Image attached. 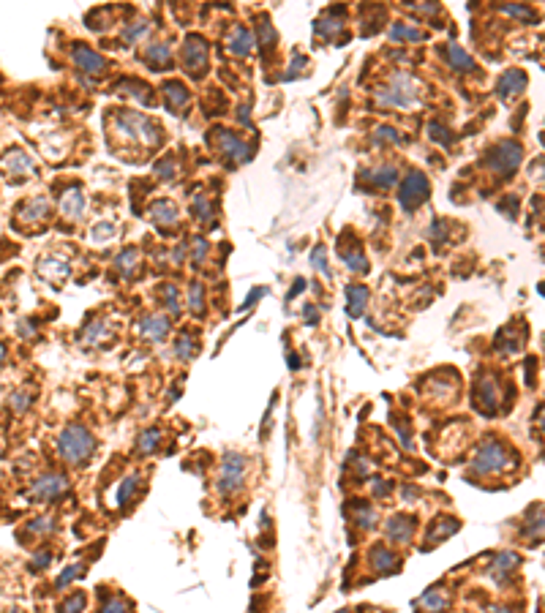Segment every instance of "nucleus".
I'll return each instance as SVG.
<instances>
[{
    "label": "nucleus",
    "mask_w": 545,
    "mask_h": 613,
    "mask_svg": "<svg viewBox=\"0 0 545 613\" xmlns=\"http://www.w3.org/2000/svg\"><path fill=\"white\" fill-rule=\"evenodd\" d=\"M420 605L425 608V611H431V613H442L445 608H447V594L445 592H439V589H431L423 600H420Z\"/></svg>",
    "instance_id": "25"
},
{
    "label": "nucleus",
    "mask_w": 545,
    "mask_h": 613,
    "mask_svg": "<svg viewBox=\"0 0 545 613\" xmlns=\"http://www.w3.org/2000/svg\"><path fill=\"white\" fill-rule=\"evenodd\" d=\"M313 265H316L319 270L327 273V265H324V248H316V251H313Z\"/></svg>",
    "instance_id": "49"
},
{
    "label": "nucleus",
    "mask_w": 545,
    "mask_h": 613,
    "mask_svg": "<svg viewBox=\"0 0 545 613\" xmlns=\"http://www.w3.org/2000/svg\"><path fill=\"white\" fill-rule=\"evenodd\" d=\"M183 60L194 77H202L208 69V44L202 36H188L183 47Z\"/></svg>",
    "instance_id": "8"
},
{
    "label": "nucleus",
    "mask_w": 545,
    "mask_h": 613,
    "mask_svg": "<svg viewBox=\"0 0 545 613\" xmlns=\"http://www.w3.org/2000/svg\"><path fill=\"white\" fill-rule=\"evenodd\" d=\"M66 491H69V480H66L63 474H55V471L41 474V477L33 480V485H30V496H33V499H41V502L60 499Z\"/></svg>",
    "instance_id": "6"
},
{
    "label": "nucleus",
    "mask_w": 545,
    "mask_h": 613,
    "mask_svg": "<svg viewBox=\"0 0 545 613\" xmlns=\"http://www.w3.org/2000/svg\"><path fill=\"white\" fill-rule=\"evenodd\" d=\"M101 613H131V608H129L126 600H120V597H109V600L104 603Z\"/></svg>",
    "instance_id": "37"
},
{
    "label": "nucleus",
    "mask_w": 545,
    "mask_h": 613,
    "mask_svg": "<svg viewBox=\"0 0 545 613\" xmlns=\"http://www.w3.org/2000/svg\"><path fill=\"white\" fill-rule=\"evenodd\" d=\"M140 488V474H129L126 480H123V485H120V491H118V504H126L131 496H134V491Z\"/></svg>",
    "instance_id": "30"
},
{
    "label": "nucleus",
    "mask_w": 545,
    "mask_h": 613,
    "mask_svg": "<svg viewBox=\"0 0 545 613\" xmlns=\"http://www.w3.org/2000/svg\"><path fill=\"white\" fill-rule=\"evenodd\" d=\"M540 425H543V431H545V412H543V417H540Z\"/></svg>",
    "instance_id": "53"
},
{
    "label": "nucleus",
    "mask_w": 545,
    "mask_h": 613,
    "mask_svg": "<svg viewBox=\"0 0 545 613\" xmlns=\"http://www.w3.org/2000/svg\"><path fill=\"white\" fill-rule=\"evenodd\" d=\"M33 535H47V532H52L55 529V518L52 515H41V518H36V521H30V526H27Z\"/></svg>",
    "instance_id": "36"
},
{
    "label": "nucleus",
    "mask_w": 545,
    "mask_h": 613,
    "mask_svg": "<svg viewBox=\"0 0 545 613\" xmlns=\"http://www.w3.org/2000/svg\"><path fill=\"white\" fill-rule=\"evenodd\" d=\"M474 406L480 412H485V414H493L496 412V406H499V390H496L493 379L482 377L480 382L474 384Z\"/></svg>",
    "instance_id": "10"
},
{
    "label": "nucleus",
    "mask_w": 545,
    "mask_h": 613,
    "mask_svg": "<svg viewBox=\"0 0 545 613\" xmlns=\"http://www.w3.org/2000/svg\"><path fill=\"white\" fill-rule=\"evenodd\" d=\"M447 60H450V66H453V69H458V71H469V69H474L471 58H469L461 47H450V49H447Z\"/></svg>",
    "instance_id": "27"
},
{
    "label": "nucleus",
    "mask_w": 545,
    "mask_h": 613,
    "mask_svg": "<svg viewBox=\"0 0 545 613\" xmlns=\"http://www.w3.org/2000/svg\"><path fill=\"white\" fill-rule=\"evenodd\" d=\"M153 221H156V224L172 227V224L177 221V208H175L169 199H158L156 205H153Z\"/></svg>",
    "instance_id": "21"
},
{
    "label": "nucleus",
    "mask_w": 545,
    "mask_h": 613,
    "mask_svg": "<svg viewBox=\"0 0 545 613\" xmlns=\"http://www.w3.org/2000/svg\"><path fill=\"white\" fill-rule=\"evenodd\" d=\"M140 330H142V335H148L151 341H161V338L166 335V330H169V322H166V316L153 313V316H145V319L140 322Z\"/></svg>",
    "instance_id": "16"
},
{
    "label": "nucleus",
    "mask_w": 545,
    "mask_h": 613,
    "mask_svg": "<svg viewBox=\"0 0 545 613\" xmlns=\"http://www.w3.org/2000/svg\"><path fill=\"white\" fill-rule=\"evenodd\" d=\"M245 471H248V460L240 453H230L224 463H221V474H219V491L221 493H232L243 485L245 480Z\"/></svg>",
    "instance_id": "4"
},
{
    "label": "nucleus",
    "mask_w": 545,
    "mask_h": 613,
    "mask_svg": "<svg viewBox=\"0 0 545 613\" xmlns=\"http://www.w3.org/2000/svg\"><path fill=\"white\" fill-rule=\"evenodd\" d=\"M377 134H379V137H377L379 142H382V140H385V142H401V137H398V134H395L392 129H379Z\"/></svg>",
    "instance_id": "48"
},
{
    "label": "nucleus",
    "mask_w": 545,
    "mask_h": 613,
    "mask_svg": "<svg viewBox=\"0 0 545 613\" xmlns=\"http://www.w3.org/2000/svg\"><path fill=\"white\" fill-rule=\"evenodd\" d=\"M5 613H22V611H5Z\"/></svg>",
    "instance_id": "54"
},
{
    "label": "nucleus",
    "mask_w": 545,
    "mask_h": 613,
    "mask_svg": "<svg viewBox=\"0 0 545 613\" xmlns=\"http://www.w3.org/2000/svg\"><path fill=\"white\" fill-rule=\"evenodd\" d=\"M158 445H161V431H158V428H148L145 434H140V442H137V447H140V453H142V456L153 453Z\"/></svg>",
    "instance_id": "26"
},
{
    "label": "nucleus",
    "mask_w": 545,
    "mask_h": 613,
    "mask_svg": "<svg viewBox=\"0 0 545 613\" xmlns=\"http://www.w3.org/2000/svg\"><path fill=\"white\" fill-rule=\"evenodd\" d=\"M79 575H82V567H79V564H71V567H66V572L58 578V583H55V586H58V589H63L69 581H74V578H79Z\"/></svg>",
    "instance_id": "41"
},
{
    "label": "nucleus",
    "mask_w": 545,
    "mask_h": 613,
    "mask_svg": "<svg viewBox=\"0 0 545 613\" xmlns=\"http://www.w3.org/2000/svg\"><path fill=\"white\" fill-rule=\"evenodd\" d=\"M5 357H8V352H5V346H3V344H0V366H3V363H5Z\"/></svg>",
    "instance_id": "52"
},
{
    "label": "nucleus",
    "mask_w": 545,
    "mask_h": 613,
    "mask_svg": "<svg viewBox=\"0 0 545 613\" xmlns=\"http://www.w3.org/2000/svg\"><path fill=\"white\" fill-rule=\"evenodd\" d=\"M346 298H349V313L352 316H360L363 313V308H366V300H368V292H366V287H349L346 289Z\"/></svg>",
    "instance_id": "24"
},
{
    "label": "nucleus",
    "mask_w": 545,
    "mask_h": 613,
    "mask_svg": "<svg viewBox=\"0 0 545 613\" xmlns=\"http://www.w3.org/2000/svg\"><path fill=\"white\" fill-rule=\"evenodd\" d=\"M513 466V456H510V450L502 445V442H485L480 450H477V456L471 460V471L474 474H499V471H504V469H510Z\"/></svg>",
    "instance_id": "2"
},
{
    "label": "nucleus",
    "mask_w": 545,
    "mask_h": 613,
    "mask_svg": "<svg viewBox=\"0 0 545 613\" xmlns=\"http://www.w3.org/2000/svg\"><path fill=\"white\" fill-rule=\"evenodd\" d=\"M205 245H208L205 240H197V262H202V259H205Z\"/></svg>",
    "instance_id": "51"
},
{
    "label": "nucleus",
    "mask_w": 545,
    "mask_h": 613,
    "mask_svg": "<svg viewBox=\"0 0 545 613\" xmlns=\"http://www.w3.org/2000/svg\"><path fill=\"white\" fill-rule=\"evenodd\" d=\"M390 33H392V38H406V41H423V38H425L420 30H412V27H406L403 22H395Z\"/></svg>",
    "instance_id": "32"
},
{
    "label": "nucleus",
    "mask_w": 545,
    "mask_h": 613,
    "mask_svg": "<svg viewBox=\"0 0 545 613\" xmlns=\"http://www.w3.org/2000/svg\"><path fill=\"white\" fill-rule=\"evenodd\" d=\"M33 401V395H27V392H16V395H11V406L16 409V412H22V409H27V403Z\"/></svg>",
    "instance_id": "43"
},
{
    "label": "nucleus",
    "mask_w": 545,
    "mask_h": 613,
    "mask_svg": "<svg viewBox=\"0 0 545 613\" xmlns=\"http://www.w3.org/2000/svg\"><path fill=\"white\" fill-rule=\"evenodd\" d=\"M158 175H164L166 180H172V175H175V164H172V161L161 164V166H158Z\"/></svg>",
    "instance_id": "50"
},
{
    "label": "nucleus",
    "mask_w": 545,
    "mask_h": 613,
    "mask_svg": "<svg viewBox=\"0 0 545 613\" xmlns=\"http://www.w3.org/2000/svg\"><path fill=\"white\" fill-rule=\"evenodd\" d=\"M521 164V145L515 142H499L491 153H488V166L499 175H510L515 172V166Z\"/></svg>",
    "instance_id": "7"
},
{
    "label": "nucleus",
    "mask_w": 545,
    "mask_h": 613,
    "mask_svg": "<svg viewBox=\"0 0 545 613\" xmlns=\"http://www.w3.org/2000/svg\"><path fill=\"white\" fill-rule=\"evenodd\" d=\"M74 66H77L79 71H85V74H101L107 69V60L98 52H93L90 47L77 44L74 47Z\"/></svg>",
    "instance_id": "11"
},
{
    "label": "nucleus",
    "mask_w": 545,
    "mask_h": 613,
    "mask_svg": "<svg viewBox=\"0 0 545 613\" xmlns=\"http://www.w3.org/2000/svg\"><path fill=\"white\" fill-rule=\"evenodd\" d=\"M85 594L82 592H77V594H71L66 603H60V608H58V613H82L85 611Z\"/></svg>",
    "instance_id": "33"
},
{
    "label": "nucleus",
    "mask_w": 545,
    "mask_h": 613,
    "mask_svg": "<svg viewBox=\"0 0 545 613\" xmlns=\"http://www.w3.org/2000/svg\"><path fill=\"white\" fill-rule=\"evenodd\" d=\"M377 186H382V188H388L395 183V177H398V172H395V166H382V169H374V172H366Z\"/></svg>",
    "instance_id": "29"
},
{
    "label": "nucleus",
    "mask_w": 545,
    "mask_h": 613,
    "mask_svg": "<svg viewBox=\"0 0 545 613\" xmlns=\"http://www.w3.org/2000/svg\"><path fill=\"white\" fill-rule=\"evenodd\" d=\"M47 564H49V550H41V553H38V556L30 561V567H33V570H44Z\"/></svg>",
    "instance_id": "47"
},
{
    "label": "nucleus",
    "mask_w": 545,
    "mask_h": 613,
    "mask_svg": "<svg viewBox=\"0 0 545 613\" xmlns=\"http://www.w3.org/2000/svg\"><path fill=\"white\" fill-rule=\"evenodd\" d=\"M145 60H148V63H151L156 71H161V66L169 60V47H164V44H153V47H148Z\"/></svg>",
    "instance_id": "28"
},
{
    "label": "nucleus",
    "mask_w": 545,
    "mask_h": 613,
    "mask_svg": "<svg viewBox=\"0 0 545 613\" xmlns=\"http://www.w3.org/2000/svg\"><path fill=\"white\" fill-rule=\"evenodd\" d=\"M0 450H3V447H0Z\"/></svg>",
    "instance_id": "55"
},
{
    "label": "nucleus",
    "mask_w": 545,
    "mask_h": 613,
    "mask_svg": "<svg viewBox=\"0 0 545 613\" xmlns=\"http://www.w3.org/2000/svg\"><path fill=\"white\" fill-rule=\"evenodd\" d=\"M374 521H377V513H374V510H360V513H357V524H360V526L371 529Z\"/></svg>",
    "instance_id": "44"
},
{
    "label": "nucleus",
    "mask_w": 545,
    "mask_h": 613,
    "mask_svg": "<svg viewBox=\"0 0 545 613\" xmlns=\"http://www.w3.org/2000/svg\"><path fill=\"white\" fill-rule=\"evenodd\" d=\"M164 96H166L172 112H180V109L188 104V90H186L180 82H166V85H164Z\"/></svg>",
    "instance_id": "20"
},
{
    "label": "nucleus",
    "mask_w": 545,
    "mask_h": 613,
    "mask_svg": "<svg viewBox=\"0 0 545 613\" xmlns=\"http://www.w3.org/2000/svg\"><path fill=\"white\" fill-rule=\"evenodd\" d=\"M96 450V439L85 425H69L58 436V453L63 456L66 463H85Z\"/></svg>",
    "instance_id": "1"
},
{
    "label": "nucleus",
    "mask_w": 545,
    "mask_h": 613,
    "mask_svg": "<svg viewBox=\"0 0 545 613\" xmlns=\"http://www.w3.org/2000/svg\"><path fill=\"white\" fill-rule=\"evenodd\" d=\"M371 564H374V570H379V572H392V570L398 567V556H395L390 548L377 545V548L371 550Z\"/></svg>",
    "instance_id": "19"
},
{
    "label": "nucleus",
    "mask_w": 545,
    "mask_h": 613,
    "mask_svg": "<svg viewBox=\"0 0 545 613\" xmlns=\"http://www.w3.org/2000/svg\"><path fill=\"white\" fill-rule=\"evenodd\" d=\"M38 273H41V276H47L49 281H60V278H66V276H69V265H66V262H60V259H44V262L38 265Z\"/></svg>",
    "instance_id": "22"
},
{
    "label": "nucleus",
    "mask_w": 545,
    "mask_h": 613,
    "mask_svg": "<svg viewBox=\"0 0 545 613\" xmlns=\"http://www.w3.org/2000/svg\"><path fill=\"white\" fill-rule=\"evenodd\" d=\"M145 33H148V25H145V22H137V25H134V27H129L123 36H126L129 41H134V38H140V36H145Z\"/></svg>",
    "instance_id": "46"
},
{
    "label": "nucleus",
    "mask_w": 545,
    "mask_h": 613,
    "mask_svg": "<svg viewBox=\"0 0 545 613\" xmlns=\"http://www.w3.org/2000/svg\"><path fill=\"white\" fill-rule=\"evenodd\" d=\"M188 306L194 308L197 313L205 308V300H202V287H199V284H194V287H191V292H188Z\"/></svg>",
    "instance_id": "40"
},
{
    "label": "nucleus",
    "mask_w": 545,
    "mask_h": 613,
    "mask_svg": "<svg viewBox=\"0 0 545 613\" xmlns=\"http://www.w3.org/2000/svg\"><path fill=\"white\" fill-rule=\"evenodd\" d=\"M164 300H166V308H169L172 313L180 311V306H177V289H175V287H169V284L164 287Z\"/></svg>",
    "instance_id": "42"
},
{
    "label": "nucleus",
    "mask_w": 545,
    "mask_h": 613,
    "mask_svg": "<svg viewBox=\"0 0 545 613\" xmlns=\"http://www.w3.org/2000/svg\"><path fill=\"white\" fill-rule=\"evenodd\" d=\"M341 256H344V262H346L352 270H360V273H366V270H368L366 256H360V254H341Z\"/></svg>",
    "instance_id": "39"
},
{
    "label": "nucleus",
    "mask_w": 545,
    "mask_h": 613,
    "mask_svg": "<svg viewBox=\"0 0 545 613\" xmlns=\"http://www.w3.org/2000/svg\"><path fill=\"white\" fill-rule=\"evenodd\" d=\"M5 169H8V175L14 180H22V175H30L33 172V161L22 153V151H14V153H8V158H5Z\"/></svg>",
    "instance_id": "15"
},
{
    "label": "nucleus",
    "mask_w": 545,
    "mask_h": 613,
    "mask_svg": "<svg viewBox=\"0 0 545 613\" xmlns=\"http://www.w3.org/2000/svg\"><path fill=\"white\" fill-rule=\"evenodd\" d=\"M414 98H417V90H414L409 74H395L392 82L379 93L382 104H395V107H409V104H414Z\"/></svg>",
    "instance_id": "5"
},
{
    "label": "nucleus",
    "mask_w": 545,
    "mask_h": 613,
    "mask_svg": "<svg viewBox=\"0 0 545 613\" xmlns=\"http://www.w3.org/2000/svg\"><path fill=\"white\" fill-rule=\"evenodd\" d=\"M425 197H428V180L420 172H412L403 180V186H401V205H403V210H414Z\"/></svg>",
    "instance_id": "9"
},
{
    "label": "nucleus",
    "mask_w": 545,
    "mask_h": 613,
    "mask_svg": "<svg viewBox=\"0 0 545 613\" xmlns=\"http://www.w3.org/2000/svg\"><path fill=\"white\" fill-rule=\"evenodd\" d=\"M112 234H115V224H101V227L93 230V237H96L98 243H104V240L112 237Z\"/></svg>",
    "instance_id": "45"
},
{
    "label": "nucleus",
    "mask_w": 545,
    "mask_h": 613,
    "mask_svg": "<svg viewBox=\"0 0 545 613\" xmlns=\"http://www.w3.org/2000/svg\"><path fill=\"white\" fill-rule=\"evenodd\" d=\"M60 210H63L69 219H77V216L85 213V197H82L79 188H69V191L63 194V199H60Z\"/></svg>",
    "instance_id": "18"
},
{
    "label": "nucleus",
    "mask_w": 545,
    "mask_h": 613,
    "mask_svg": "<svg viewBox=\"0 0 545 613\" xmlns=\"http://www.w3.org/2000/svg\"><path fill=\"white\" fill-rule=\"evenodd\" d=\"M118 129H120L126 137H134V140H140V142H145V145H156L158 140H161L156 123H153L151 118L140 115V112H126V115H120V118H118Z\"/></svg>",
    "instance_id": "3"
},
{
    "label": "nucleus",
    "mask_w": 545,
    "mask_h": 613,
    "mask_svg": "<svg viewBox=\"0 0 545 613\" xmlns=\"http://www.w3.org/2000/svg\"><path fill=\"white\" fill-rule=\"evenodd\" d=\"M175 352H177V357H194V352H197V338L188 333H183L180 338H177V344H175Z\"/></svg>",
    "instance_id": "31"
},
{
    "label": "nucleus",
    "mask_w": 545,
    "mask_h": 613,
    "mask_svg": "<svg viewBox=\"0 0 545 613\" xmlns=\"http://www.w3.org/2000/svg\"><path fill=\"white\" fill-rule=\"evenodd\" d=\"M230 52L234 55H251V49H254V36H251V30L248 27H234L232 36H230Z\"/></svg>",
    "instance_id": "17"
},
{
    "label": "nucleus",
    "mask_w": 545,
    "mask_h": 613,
    "mask_svg": "<svg viewBox=\"0 0 545 613\" xmlns=\"http://www.w3.org/2000/svg\"><path fill=\"white\" fill-rule=\"evenodd\" d=\"M47 213H49V202H47L44 197H36V199H27V202L19 208L16 219H19V221H41Z\"/></svg>",
    "instance_id": "14"
},
{
    "label": "nucleus",
    "mask_w": 545,
    "mask_h": 613,
    "mask_svg": "<svg viewBox=\"0 0 545 613\" xmlns=\"http://www.w3.org/2000/svg\"><path fill=\"white\" fill-rule=\"evenodd\" d=\"M502 11H507L510 16H518V19H524V22L535 19V11H532V8H526V5H504Z\"/></svg>",
    "instance_id": "38"
},
{
    "label": "nucleus",
    "mask_w": 545,
    "mask_h": 613,
    "mask_svg": "<svg viewBox=\"0 0 545 613\" xmlns=\"http://www.w3.org/2000/svg\"><path fill=\"white\" fill-rule=\"evenodd\" d=\"M137 262H140V251H137V248H126V251L118 256V267H120V270H126V273H129V270H134V267H137Z\"/></svg>",
    "instance_id": "34"
},
{
    "label": "nucleus",
    "mask_w": 545,
    "mask_h": 613,
    "mask_svg": "<svg viewBox=\"0 0 545 613\" xmlns=\"http://www.w3.org/2000/svg\"><path fill=\"white\" fill-rule=\"evenodd\" d=\"M219 140H221V148H224V153L227 155H234V158H240V161L248 158V148H245L237 137L227 134V131H219Z\"/></svg>",
    "instance_id": "23"
},
{
    "label": "nucleus",
    "mask_w": 545,
    "mask_h": 613,
    "mask_svg": "<svg viewBox=\"0 0 545 613\" xmlns=\"http://www.w3.org/2000/svg\"><path fill=\"white\" fill-rule=\"evenodd\" d=\"M436 526H439V529H431V532H428V539H431V542H439L445 535H453V532L458 529V521H439Z\"/></svg>",
    "instance_id": "35"
},
{
    "label": "nucleus",
    "mask_w": 545,
    "mask_h": 613,
    "mask_svg": "<svg viewBox=\"0 0 545 613\" xmlns=\"http://www.w3.org/2000/svg\"><path fill=\"white\" fill-rule=\"evenodd\" d=\"M385 535H388L392 542H409L412 535H414V521H412V518H403V515H395V518H390L388 521Z\"/></svg>",
    "instance_id": "12"
},
{
    "label": "nucleus",
    "mask_w": 545,
    "mask_h": 613,
    "mask_svg": "<svg viewBox=\"0 0 545 613\" xmlns=\"http://www.w3.org/2000/svg\"><path fill=\"white\" fill-rule=\"evenodd\" d=\"M526 87V74L524 71H507L504 77L499 79V85H496V90H499V96L502 98H510V96H518L521 90Z\"/></svg>",
    "instance_id": "13"
}]
</instances>
